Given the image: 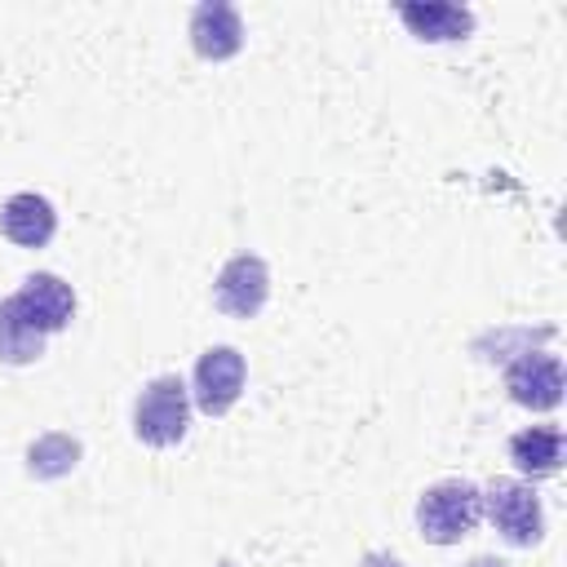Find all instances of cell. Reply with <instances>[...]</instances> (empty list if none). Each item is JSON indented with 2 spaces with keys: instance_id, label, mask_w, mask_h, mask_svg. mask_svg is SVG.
Wrapping results in <instances>:
<instances>
[{
  "instance_id": "obj_1",
  "label": "cell",
  "mask_w": 567,
  "mask_h": 567,
  "mask_svg": "<svg viewBox=\"0 0 567 567\" xmlns=\"http://www.w3.org/2000/svg\"><path fill=\"white\" fill-rule=\"evenodd\" d=\"M190 430V390L177 372L151 377L133 399V434L146 447H177Z\"/></svg>"
},
{
  "instance_id": "obj_2",
  "label": "cell",
  "mask_w": 567,
  "mask_h": 567,
  "mask_svg": "<svg viewBox=\"0 0 567 567\" xmlns=\"http://www.w3.org/2000/svg\"><path fill=\"white\" fill-rule=\"evenodd\" d=\"M483 523V487L470 478H439L416 501V527L430 545H456Z\"/></svg>"
},
{
  "instance_id": "obj_3",
  "label": "cell",
  "mask_w": 567,
  "mask_h": 567,
  "mask_svg": "<svg viewBox=\"0 0 567 567\" xmlns=\"http://www.w3.org/2000/svg\"><path fill=\"white\" fill-rule=\"evenodd\" d=\"M483 514L492 518V527L518 545V549H532L540 545L545 536V509H540V496L532 492V483L523 478H492L483 487Z\"/></svg>"
},
{
  "instance_id": "obj_4",
  "label": "cell",
  "mask_w": 567,
  "mask_h": 567,
  "mask_svg": "<svg viewBox=\"0 0 567 567\" xmlns=\"http://www.w3.org/2000/svg\"><path fill=\"white\" fill-rule=\"evenodd\" d=\"M244 381H248V363L235 346H208L199 359H195V408L204 416H226L239 394H244Z\"/></svg>"
},
{
  "instance_id": "obj_5",
  "label": "cell",
  "mask_w": 567,
  "mask_h": 567,
  "mask_svg": "<svg viewBox=\"0 0 567 567\" xmlns=\"http://www.w3.org/2000/svg\"><path fill=\"white\" fill-rule=\"evenodd\" d=\"M266 297H270V266L257 252H235L213 279V306L230 319L261 315Z\"/></svg>"
},
{
  "instance_id": "obj_6",
  "label": "cell",
  "mask_w": 567,
  "mask_h": 567,
  "mask_svg": "<svg viewBox=\"0 0 567 567\" xmlns=\"http://www.w3.org/2000/svg\"><path fill=\"white\" fill-rule=\"evenodd\" d=\"M13 306H18V315H22L35 332L53 337V332H62V328L75 319V288H71L62 275H53V270H35V275H27L22 288L13 292Z\"/></svg>"
},
{
  "instance_id": "obj_7",
  "label": "cell",
  "mask_w": 567,
  "mask_h": 567,
  "mask_svg": "<svg viewBox=\"0 0 567 567\" xmlns=\"http://www.w3.org/2000/svg\"><path fill=\"white\" fill-rule=\"evenodd\" d=\"M505 390L518 408H532V412L558 408L563 403V359L549 350H523L505 368Z\"/></svg>"
},
{
  "instance_id": "obj_8",
  "label": "cell",
  "mask_w": 567,
  "mask_h": 567,
  "mask_svg": "<svg viewBox=\"0 0 567 567\" xmlns=\"http://www.w3.org/2000/svg\"><path fill=\"white\" fill-rule=\"evenodd\" d=\"M190 44L208 62H226L244 49V18L230 0H204L190 9Z\"/></svg>"
},
{
  "instance_id": "obj_9",
  "label": "cell",
  "mask_w": 567,
  "mask_h": 567,
  "mask_svg": "<svg viewBox=\"0 0 567 567\" xmlns=\"http://www.w3.org/2000/svg\"><path fill=\"white\" fill-rule=\"evenodd\" d=\"M0 235L18 248H44L58 235V208L40 190H18L0 204Z\"/></svg>"
},
{
  "instance_id": "obj_10",
  "label": "cell",
  "mask_w": 567,
  "mask_h": 567,
  "mask_svg": "<svg viewBox=\"0 0 567 567\" xmlns=\"http://www.w3.org/2000/svg\"><path fill=\"white\" fill-rule=\"evenodd\" d=\"M394 13L425 44H452L474 31V9L452 4V0H403L394 4Z\"/></svg>"
},
{
  "instance_id": "obj_11",
  "label": "cell",
  "mask_w": 567,
  "mask_h": 567,
  "mask_svg": "<svg viewBox=\"0 0 567 567\" xmlns=\"http://www.w3.org/2000/svg\"><path fill=\"white\" fill-rule=\"evenodd\" d=\"M509 461L527 478H549L563 465V430L558 425H527L509 439Z\"/></svg>"
},
{
  "instance_id": "obj_12",
  "label": "cell",
  "mask_w": 567,
  "mask_h": 567,
  "mask_svg": "<svg viewBox=\"0 0 567 567\" xmlns=\"http://www.w3.org/2000/svg\"><path fill=\"white\" fill-rule=\"evenodd\" d=\"M44 332H35L22 315H18V306H13V297H0V363H9V368H27V363H35L40 354H44Z\"/></svg>"
},
{
  "instance_id": "obj_13",
  "label": "cell",
  "mask_w": 567,
  "mask_h": 567,
  "mask_svg": "<svg viewBox=\"0 0 567 567\" xmlns=\"http://www.w3.org/2000/svg\"><path fill=\"white\" fill-rule=\"evenodd\" d=\"M75 465H80V439L62 434V430H49L27 447V474L31 478H62Z\"/></svg>"
},
{
  "instance_id": "obj_14",
  "label": "cell",
  "mask_w": 567,
  "mask_h": 567,
  "mask_svg": "<svg viewBox=\"0 0 567 567\" xmlns=\"http://www.w3.org/2000/svg\"><path fill=\"white\" fill-rule=\"evenodd\" d=\"M359 567H408V563L394 558V554H385V549H368V554L359 558Z\"/></svg>"
},
{
  "instance_id": "obj_15",
  "label": "cell",
  "mask_w": 567,
  "mask_h": 567,
  "mask_svg": "<svg viewBox=\"0 0 567 567\" xmlns=\"http://www.w3.org/2000/svg\"><path fill=\"white\" fill-rule=\"evenodd\" d=\"M465 567H509L505 558H496V554H478V558H470Z\"/></svg>"
}]
</instances>
